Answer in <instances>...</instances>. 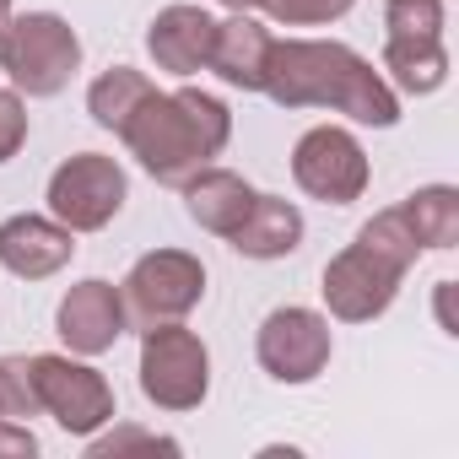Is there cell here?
<instances>
[{
  "label": "cell",
  "mask_w": 459,
  "mask_h": 459,
  "mask_svg": "<svg viewBox=\"0 0 459 459\" xmlns=\"http://www.w3.org/2000/svg\"><path fill=\"white\" fill-rule=\"evenodd\" d=\"M141 394L157 411H195L211 394V351L195 330L178 325H152L141 330Z\"/></svg>",
  "instance_id": "cell-5"
},
{
  "label": "cell",
  "mask_w": 459,
  "mask_h": 459,
  "mask_svg": "<svg viewBox=\"0 0 459 459\" xmlns=\"http://www.w3.org/2000/svg\"><path fill=\"white\" fill-rule=\"evenodd\" d=\"M76 260V233L60 227L55 216H33L17 211L0 221V265H6L17 281H49Z\"/></svg>",
  "instance_id": "cell-12"
},
{
  "label": "cell",
  "mask_w": 459,
  "mask_h": 459,
  "mask_svg": "<svg viewBox=\"0 0 459 459\" xmlns=\"http://www.w3.org/2000/svg\"><path fill=\"white\" fill-rule=\"evenodd\" d=\"M227 244H233L244 260H287V255L303 249V211L292 200H281V195H255L244 227Z\"/></svg>",
  "instance_id": "cell-16"
},
{
  "label": "cell",
  "mask_w": 459,
  "mask_h": 459,
  "mask_svg": "<svg viewBox=\"0 0 459 459\" xmlns=\"http://www.w3.org/2000/svg\"><path fill=\"white\" fill-rule=\"evenodd\" d=\"M405 271H394L389 260H378L362 244H346L330 265H325V308L341 325H373L378 314H389V303L400 298Z\"/></svg>",
  "instance_id": "cell-10"
},
{
  "label": "cell",
  "mask_w": 459,
  "mask_h": 459,
  "mask_svg": "<svg viewBox=\"0 0 459 459\" xmlns=\"http://www.w3.org/2000/svg\"><path fill=\"white\" fill-rule=\"evenodd\" d=\"M0 416H12V421H22V416H44V405H39V384H33V357H0Z\"/></svg>",
  "instance_id": "cell-22"
},
{
  "label": "cell",
  "mask_w": 459,
  "mask_h": 459,
  "mask_svg": "<svg viewBox=\"0 0 459 459\" xmlns=\"http://www.w3.org/2000/svg\"><path fill=\"white\" fill-rule=\"evenodd\" d=\"M125 330H130L125 298H119V287L103 281V276L76 281V287L60 298V308H55V335L71 346V357H103V351L119 346Z\"/></svg>",
  "instance_id": "cell-11"
},
{
  "label": "cell",
  "mask_w": 459,
  "mask_h": 459,
  "mask_svg": "<svg viewBox=\"0 0 459 459\" xmlns=\"http://www.w3.org/2000/svg\"><path fill=\"white\" fill-rule=\"evenodd\" d=\"M292 178H298V189H303L308 200L351 205V200L368 195L373 168H368V152H362V141H357L351 130H341V125H314V130H303L298 146H292Z\"/></svg>",
  "instance_id": "cell-8"
},
{
  "label": "cell",
  "mask_w": 459,
  "mask_h": 459,
  "mask_svg": "<svg viewBox=\"0 0 459 459\" xmlns=\"http://www.w3.org/2000/svg\"><path fill=\"white\" fill-rule=\"evenodd\" d=\"M44 200H49V216L60 227H71V233H103L130 200V178H125V168L114 157L76 152L49 173Z\"/></svg>",
  "instance_id": "cell-6"
},
{
  "label": "cell",
  "mask_w": 459,
  "mask_h": 459,
  "mask_svg": "<svg viewBox=\"0 0 459 459\" xmlns=\"http://www.w3.org/2000/svg\"><path fill=\"white\" fill-rule=\"evenodd\" d=\"M119 141L130 146V157L157 178V184H184L195 168H205L211 157L227 152L233 141V114L221 98L200 92V87H178V92H152L130 125L119 130Z\"/></svg>",
  "instance_id": "cell-2"
},
{
  "label": "cell",
  "mask_w": 459,
  "mask_h": 459,
  "mask_svg": "<svg viewBox=\"0 0 459 459\" xmlns=\"http://www.w3.org/2000/svg\"><path fill=\"white\" fill-rule=\"evenodd\" d=\"M384 82L394 92H411V98H432L443 82H448V49L443 39H427V44H411V39H384Z\"/></svg>",
  "instance_id": "cell-17"
},
{
  "label": "cell",
  "mask_w": 459,
  "mask_h": 459,
  "mask_svg": "<svg viewBox=\"0 0 459 459\" xmlns=\"http://www.w3.org/2000/svg\"><path fill=\"white\" fill-rule=\"evenodd\" d=\"M178 189H184V211H189V221L205 227V233H216V238H233L238 227H244V216H249V205H255V195H260L244 173L216 168V162L195 168Z\"/></svg>",
  "instance_id": "cell-14"
},
{
  "label": "cell",
  "mask_w": 459,
  "mask_h": 459,
  "mask_svg": "<svg viewBox=\"0 0 459 459\" xmlns=\"http://www.w3.org/2000/svg\"><path fill=\"white\" fill-rule=\"evenodd\" d=\"M119 448H168V454H178L173 437H157V432H146V427H114V432H92V437H87V454H92V459L119 454Z\"/></svg>",
  "instance_id": "cell-25"
},
{
  "label": "cell",
  "mask_w": 459,
  "mask_h": 459,
  "mask_svg": "<svg viewBox=\"0 0 459 459\" xmlns=\"http://www.w3.org/2000/svg\"><path fill=\"white\" fill-rule=\"evenodd\" d=\"M33 384H39L44 416H55V427L71 432V437H92V432H103V427L119 416L108 378H103L87 357L39 351V357H33Z\"/></svg>",
  "instance_id": "cell-7"
},
{
  "label": "cell",
  "mask_w": 459,
  "mask_h": 459,
  "mask_svg": "<svg viewBox=\"0 0 459 459\" xmlns=\"http://www.w3.org/2000/svg\"><path fill=\"white\" fill-rule=\"evenodd\" d=\"M405 221L421 249H454L459 244V189L454 184H421L400 200Z\"/></svg>",
  "instance_id": "cell-19"
},
{
  "label": "cell",
  "mask_w": 459,
  "mask_h": 459,
  "mask_svg": "<svg viewBox=\"0 0 459 459\" xmlns=\"http://www.w3.org/2000/svg\"><path fill=\"white\" fill-rule=\"evenodd\" d=\"M271 28L255 22V12H233L227 22H216V44H211V65L221 87L233 92H260L265 87V65H271Z\"/></svg>",
  "instance_id": "cell-15"
},
{
  "label": "cell",
  "mask_w": 459,
  "mask_h": 459,
  "mask_svg": "<svg viewBox=\"0 0 459 459\" xmlns=\"http://www.w3.org/2000/svg\"><path fill=\"white\" fill-rule=\"evenodd\" d=\"M211 44H216V17L189 6V0L162 6L152 17V28H146V55L168 76H200L211 65Z\"/></svg>",
  "instance_id": "cell-13"
},
{
  "label": "cell",
  "mask_w": 459,
  "mask_h": 459,
  "mask_svg": "<svg viewBox=\"0 0 459 459\" xmlns=\"http://www.w3.org/2000/svg\"><path fill=\"white\" fill-rule=\"evenodd\" d=\"M28 146V103L17 87H0V162H12Z\"/></svg>",
  "instance_id": "cell-24"
},
{
  "label": "cell",
  "mask_w": 459,
  "mask_h": 459,
  "mask_svg": "<svg viewBox=\"0 0 459 459\" xmlns=\"http://www.w3.org/2000/svg\"><path fill=\"white\" fill-rule=\"evenodd\" d=\"M0 71L22 98H60L82 71V39L60 12H22L0 22Z\"/></svg>",
  "instance_id": "cell-3"
},
{
  "label": "cell",
  "mask_w": 459,
  "mask_h": 459,
  "mask_svg": "<svg viewBox=\"0 0 459 459\" xmlns=\"http://www.w3.org/2000/svg\"><path fill=\"white\" fill-rule=\"evenodd\" d=\"M443 0H389L384 6V39H411V44H427V39H443Z\"/></svg>",
  "instance_id": "cell-21"
},
{
  "label": "cell",
  "mask_w": 459,
  "mask_h": 459,
  "mask_svg": "<svg viewBox=\"0 0 459 459\" xmlns=\"http://www.w3.org/2000/svg\"><path fill=\"white\" fill-rule=\"evenodd\" d=\"M157 87H152V76L146 71H135V65H108L92 87H87V114H92V125L98 130H125L130 125V114L152 98Z\"/></svg>",
  "instance_id": "cell-18"
},
{
  "label": "cell",
  "mask_w": 459,
  "mask_h": 459,
  "mask_svg": "<svg viewBox=\"0 0 459 459\" xmlns=\"http://www.w3.org/2000/svg\"><path fill=\"white\" fill-rule=\"evenodd\" d=\"M39 454V437L28 421H12V416H0V459H33Z\"/></svg>",
  "instance_id": "cell-26"
},
{
  "label": "cell",
  "mask_w": 459,
  "mask_h": 459,
  "mask_svg": "<svg viewBox=\"0 0 459 459\" xmlns=\"http://www.w3.org/2000/svg\"><path fill=\"white\" fill-rule=\"evenodd\" d=\"M12 17V0H0V22H6Z\"/></svg>",
  "instance_id": "cell-28"
},
{
  "label": "cell",
  "mask_w": 459,
  "mask_h": 459,
  "mask_svg": "<svg viewBox=\"0 0 459 459\" xmlns=\"http://www.w3.org/2000/svg\"><path fill=\"white\" fill-rule=\"evenodd\" d=\"M216 6H227V12H260L265 0H216Z\"/></svg>",
  "instance_id": "cell-27"
},
{
  "label": "cell",
  "mask_w": 459,
  "mask_h": 459,
  "mask_svg": "<svg viewBox=\"0 0 459 459\" xmlns=\"http://www.w3.org/2000/svg\"><path fill=\"white\" fill-rule=\"evenodd\" d=\"M330 319L319 308H271L260 319V335H255V357L260 368L276 378V384H314L325 368H330Z\"/></svg>",
  "instance_id": "cell-9"
},
{
  "label": "cell",
  "mask_w": 459,
  "mask_h": 459,
  "mask_svg": "<svg viewBox=\"0 0 459 459\" xmlns=\"http://www.w3.org/2000/svg\"><path fill=\"white\" fill-rule=\"evenodd\" d=\"M119 298H125L130 330L178 325L205 298V265L189 249H152V255H141L130 265V276L119 281Z\"/></svg>",
  "instance_id": "cell-4"
},
{
  "label": "cell",
  "mask_w": 459,
  "mask_h": 459,
  "mask_svg": "<svg viewBox=\"0 0 459 459\" xmlns=\"http://www.w3.org/2000/svg\"><path fill=\"white\" fill-rule=\"evenodd\" d=\"M357 244H362V249H373L378 260H389L394 271H411V265L421 260V244H416V233H411V221H405V211H400V205L373 211V216L357 227Z\"/></svg>",
  "instance_id": "cell-20"
},
{
  "label": "cell",
  "mask_w": 459,
  "mask_h": 459,
  "mask_svg": "<svg viewBox=\"0 0 459 459\" xmlns=\"http://www.w3.org/2000/svg\"><path fill=\"white\" fill-rule=\"evenodd\" d=\"M260 92L281 108H330L373 130L400 125V92L341 39H276Z\"/></svg>",
  "instance_id": "cell-1"
},
{
  "label": "cell",
  "mask_w": 459,
  "mask_h": 459,
  "mask_svg": "<svg viewBox=\"0 0 459 459\" xmlns=\"http://www.w3.org/2000/svg\"><path fill=\"white\" fill-rule=\"evenodd\" d=\"M351 6H357V0H265L271 22H281V28H330Z\"/></svg>",
  "instance_id": "cell-23"
}]
</instances>
